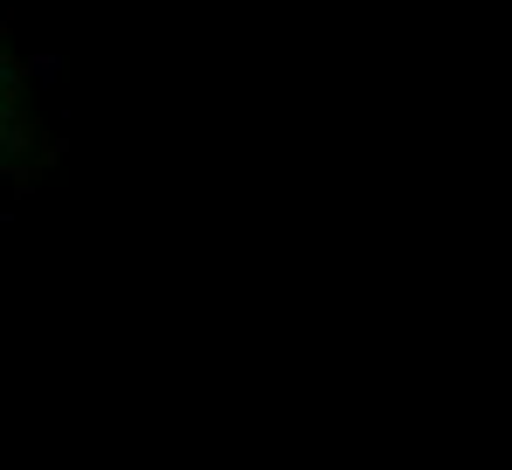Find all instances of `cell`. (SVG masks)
<instances>
[{
	"label": "cell",
	"instance_id": "obj_1",
	"mask_svg": "<svg viewBox=\"0 0 512 470\" xmlns=\"http://www.w3.org/2000/svg\"><path fill=\"white\" fill-rule=\"evenodd\" d=\"M49 166V132L35 118V63L0 14V180L28 187Z\"/></svg>",
	"mask_w": 512,
	"mask_h": 470
}]
</instances>
